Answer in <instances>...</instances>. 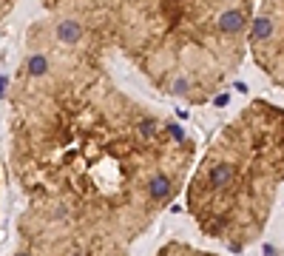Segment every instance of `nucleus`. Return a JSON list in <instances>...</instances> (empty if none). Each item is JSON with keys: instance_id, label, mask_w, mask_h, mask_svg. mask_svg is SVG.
I'll return each mask as SVG.
<instances>
[{"instance_id": "f257e3e1", "label": "nucleus", "mask_w": 284, "mask_h": 256, "mask_svg": "<svg viewBox=\"0 0 284 256\" xmlns=\"http://www.w3.org/2000/svg\"><path fill=\"white\" fill-rule=\"evenodd\" d=\"M253 0H114L111 35L165 94L205 103L241 63Z\"/></svg>"}, {"instance_id": "f03ea898", "label": "nucleus", "mask_w": 284, "mask_h": 256, "mask_svg": "<svg viewBox=\"0 0 284 256\" xmlns=\"http://www.w3.org/2000/svg\"><path fill=\"white\" fill-rule=\"evenodd\" d=\"M284 177V108L253 100L219 131L191 182V208L219 231L239 208L267 205Z\"/></svg>"}, {"instance_id": "7ed1b4c3", "label": "nucleus", "mask_w": 284, "mask_h": 256, "mask_svg": "<svg viewBox=\"0 0 284 256\" xmlns=\"http://www.w3.org/2000/svg\"><path fill=\"white\" fill-rule=\"evenodd\" d=\"M247 46L256 66L284 88V0H262L259 14L250 20Z\"/></svg>"}, {"instance_id": "20e7f679", "label": "nucleus", "mask_w": 284, "mask_h": 256, "mask_svg": "<svg viewBox=\"0 0 284 256\" xmlns=\"http://www.w3.org/2000/svg\"><path fill=\"white\" fill-rule=\"evenodd\" d=\"M14 6H17V0H0V20H3Z\"/></svg>"}]
</instances>
